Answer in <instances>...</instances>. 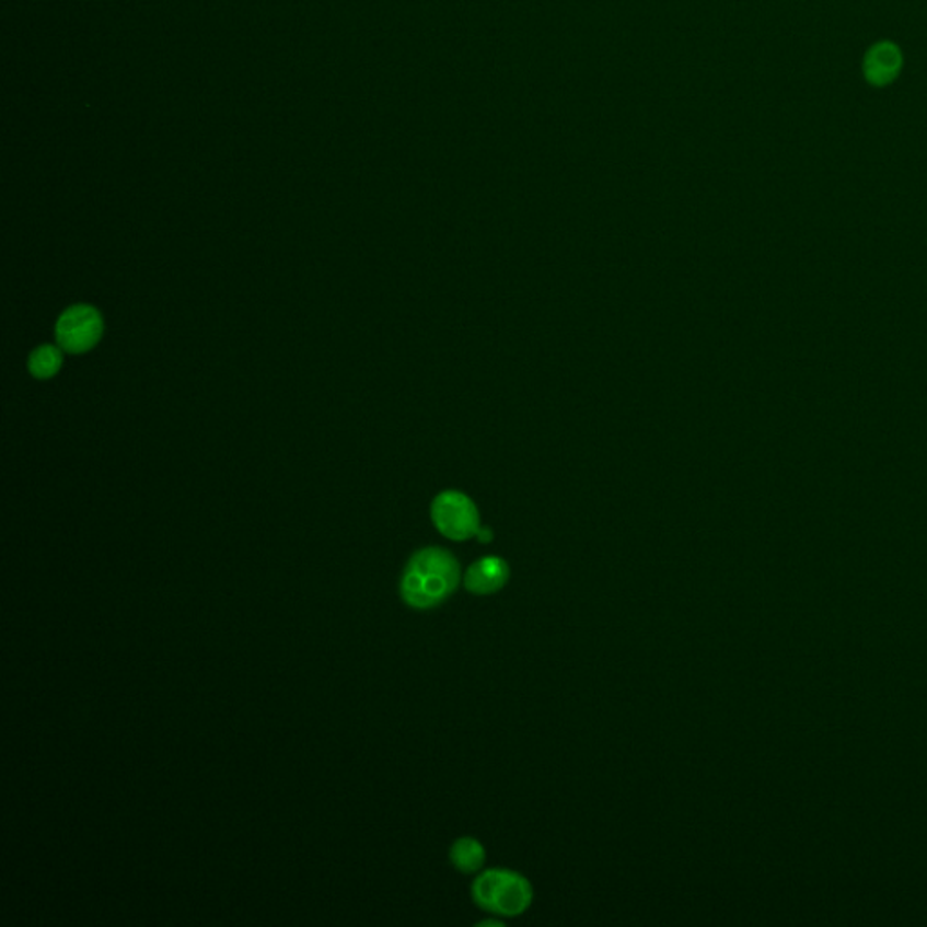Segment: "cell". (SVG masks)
Segmentation results:
<instances>
[{
    "label": "cell",
    "instance_id": "obj_8",
    "mask_svg": "<svg viewBox=\"0 0 927 927\" xmlns=\"http://www.w3.org/2000/svg\"><path fill=\"white\" fill-rule=\"evenodd\" d=\"M62 348L60 346L43 345L38 346L37 350L30 356V373L33 378L46 381L57 375L58 370L62 368Z\"/></svg>",
    "mask_w": 927,
    "mask_h": 927
},
{
    "label": "cell",
    "instance_id": "obj_3",
    "mask_svg": "<svg viewBox=\"0 0 927 927\" xmlns=\"http://www.w3.org/2000/svg\"><path fill=\"white\" fill-rule=\"evenodd\" d=\"M104 334V320L99 310L91 304H74L69 306L55 326L57 345L66 354L80 356L93 350Z\"/></svg>",
    "mask_w": 927,
    "mask_h": 927
},
{
    "label": "cell",
    "instance_id": "obj_2",
    "mask_svg": "<svg viewBox=\"0 0 927 927\" xmlns=\"http://www.w3.org/2000/svg\"><path fill=\"white\" fill-rule=\"evenodd\" d=\"M473 901L498 917H520L533 904V885L524 876L506 868L480 871L472 885Z\"/></svg>",
    "mask_w": 927,
    "mask_h": 927
},
{
    "label": "cell",
    "instance_id": "obj_4",
    "mask_svg": "<svg viewBox=\"0 0 927 927\" xmlns=\"http://www.w3.org/2000/svg\"><path fill=\"white\" fill-rule=\"evenodd\" d=\"M431 519L437 530L445 538L464 542L473 538L480 531V517L477 508L464 493L444 491L433 500Z\"/></svg>",
    "mask_w": 927,
    "mask_h": 927
},
{
    "label": "cell",
    "instance_id": "obj_1",
    "mask_svg": "<svg viewBox=\"0 0 927 927\" xmlns=\"http://www.w3.org/2000/svg\"><path fill=\"white\" fill-rule=\"evenodd\" d=\"M461 582V564L453 553L442 547H425L404 567L398 592L408 607L428 611L444 603Z\"/></svg>",
    "mask_w": 927,
    "mask_h": 927
},
{
    "label": "cell",
    "instance_id": "obj_5",
    "mask_svg": "<svg viewBox=\"0 0 927 927\" xmlns=\"http://www.w3.org/2000/svg\"><path fill=\"white\" fill-rule=\"evenodd\" d=\"M902 66H904L902 49L891 40H880L865 53L862 74L866 82L873 88H885L899 79Z\"/></svg>",
    "mask_w": 927,
    "mask_h": 927
},
{
    "label": "cell",
    "instance_id": "obj_6",
    "mask_svg": "<svg viewBox=\"0 0 927 927\" xmlns=\"http://www.w3.org/2000/svg\"><path fill=\"white\" fill-rule=\"evenodd\" d=\"M511 569L500 556H484L470 566L462 578L467 592L475 596H491L508 586Z\"/></svg>",
    "mask_w": 927,
    "mask_h": 927
},
{
    "label": "cell",
    "instance_id": "obj_7",
    "mask_svg": "<svg viewBox=\"0 0 927 927\" xmlns=\"http://www.w3.org/2000/svg\"><path fill=\"white\" fill-rule=\"evenodd\" d=\"M450 860L456 871H461L464 876H473L483 870L486 862V848L475 837L456 838L455 843L451 844Z\"/></svg>",
    "mask_w": 927,
    "mask_h": 927
}]
</instances>
